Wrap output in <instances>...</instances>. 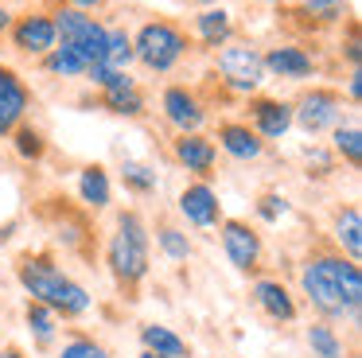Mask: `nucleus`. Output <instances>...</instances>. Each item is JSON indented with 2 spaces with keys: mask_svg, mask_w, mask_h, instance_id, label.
<instances>
[{
  "mask_svg": "<svg viewBox=\"0 0 362 358\" xmlns=\"http://www.w3.org/2000/svg\"><path fill=\"white\" fill-rule=\"evenodd\" d=\"M300 288L323 319H358L362 269L343 253H312L300 269Z\"/></svg>",
  "mask_w": 362,
  "mask_h": 358,
  "instance_id": "f257e3e1",
  "label": "nucleus"
},
{
  "mask_svg": "<svg viewBox=\"0 0 362 358\" xmlns=\"http://www.w3.org/2000/svg\"><path fill=\"white\" fill-rule=\"evenodd\" d=\"M16 277H20V284L28 288V296H32L35 304H43V308H51L55 316H63V319H78V316H86L90 311V292L78 284V280H71L63 269H59L51 257H43V253H28V257H20V265H16Z\"/></svg>",
  "mask_w": 362,
  "mask_h": 358,
  "instance_id": "f03ea898",
  "label": "nucleus"
},
{
  "mask_svg": "<svg viewBox=\"0 0 362 358\" xmlns=\"http://www.w3.org/2000/svg\"><path fill=\"white\" fill-rule=\"evenodd\" d=\"M148 249H152V233L144 226V218L136 210H121L117 230L105 246V261H110V272L121 288H136L148 277Z\"/></svg>",
  "mask_w": 362,
  "mask_h": 358,
  "instance_id": "7ed1b4c3",
  "label": "nucleus"
},
{
  "mask_svg": "<svg viewBox=\"0 0 362 358\" xmlns=\"http://www.w3.org/2000/svg\"><path fill=\"white\" fill-rule=\"evenodd\" d=\"M133 54L141 67H148L152 74H168L180 67V59L187 54V35L180 23L172 20H148L133 35Z\"/></svg>",
  "mask_w": 362,
  "mask_h": 358,
  "instance_id": "20e7f679",
  "label": "nucleus"
},
{
  "mask_svg": "<svg viewBox=\"0 0 362 358\" xmlns=\"http://www.w3.org/2000/svg\"><path fill=\"white\" fill-rule=\"evenodd\" d=\"M51 20H55L59 43L78 47V51L86 54L90 62H102V54H105V35H110V28H105L98 16L78 12V8H66V4H63L59 12H51Z\"/></svg>",
  "mask_w": 362,
  "mask_h": 358,
  "instance_id": "39448f33",
  "label": "nucleus"
},
{
  "mask_svg": "<svg viewBox=\"0 0 362 358\" xmlns=\"http://www.w3.org/2000/svg\"><path fill=\"white\" fill-rule=\"evenodd\" d=\"M292 125H300L308 137L331 132L335 125H343V93L331 90V86H312L292 105Z\"/></svg>",
  "mask_w": 362,
  "mask_h": 358,
  "instance_id": "423d86ee",
  "label": "nucleus"
},
{
  "mask_svg": "<svg viewBox=\"0 0 362 358\" xmlns=\"http://www.w3.org/2000/svg\"><path fill=\"white\" fill-rule=\"evenodd\" d=\"M218 70L222 82L238 93H253L265 82V62H261V51L253 43H226L218 51Z\"/></svg>",
  "mask_w": 362,
  "mask_h": 358,
  "instance_id": "0eeeda50",
  "label": "nucleus"
},
{
  "mask_svg": "<svg viewBox=\"0 0 362 358\" xmlns=\"http://www.w3.org/2000/svg\"><path fill=\"white\" fill-rule=\"evenodd\" d=\"M8 35H12V47H16L20 54H32V59H43L47 51L59 47L55 20H51L47 12H28V16H20V20H12Z\"/></svg>",
  "mask_w": 362,
  "mask_h": 358,
  "instance_id": "6e6552de",
  "label": "nucleus"
},
{
  "mask_svg": "<svg viewBox=\"0 0 362 358\" xmlns=\"http://www.w3.org/2000/svg\"><path fill=\"white\" fill-rule=\"evenodd\" d=\"M222 249H226L230 265L238 272H253L261 265V233L242 218H226L222 222Z\"/></svg>",
  "mask_w": 362,
  "mask_h": 358,
  "instance_id": "1a4fd4ad",
  "label": "nucleus"
},
{
  "mask_svg": "<svg viewBox=\"0 0 362 358\" xmlns=\"http://www.w3.org/2000/svg\"><path fill=\"white\" fill-rule=\"evenodd\" d=\"M160 109H164V121L172 125L175 132H199L206 121V109L187 86H168L164 98H160Z\"/></svg>",
  "mask_w": 362,
  "mask_h": 358,
  "instance_id": "9d476101",
  "label": "nucleus"
},
{
  "mask_svg": "<svg viewBox=\"0 0 362 358\" xmlns=\"http://www.w3.org/2000/svg\"><path fill=\"white\" fill-rule=\"evenodd\" d=\"M28 105H32V90L12 67H0V137H8L20 121H24Z\"/></svg>",
  "mask_w": 362,
  "mask_h": 358,
  "instance_id": "9b49d317",
  "label": "nucleus"
},
{
  "mask_svg": "<svg viewBox=\"0 0 362 358\" xmlns=\"http://www.w3.org/2000/svg\"><path fill=\"white\" fill-rule=\"evenodd\" d=\"M261 62H265V74L288 78V82H304V78L315 74L312 51H304V47H296V43H276V47H269V51L261 54Z\"/></svg>",
  "mask_w": 362,
  "mask_h": 358,
  "instance_id": "f8f14e48",
  "label": "nucleus"
},
{
  "mask_svg": "<svg viewBox=\"0 0 362 358\" xmlns=\"http://www.w3.org/2000/svg\"><path fill=\"white\" fill-rule=\"evenodd\" d=\"M180 214L187 218L191 226L199 230H211V226L222 222V202H218V191L211 183H187L180 191Z\"/></svg>",
  "mask_w": 362,
  "mask_h": 358,
  "instance_id": "ddd939ff",
  "label": "nucleus"
},
{
  "mask_svg": "<svg viewBox=\"0 0 362 358\" xmlns=\"http://www.w3.org/2000/svg\"><path fill=\"white\" fill-rule=\"evenodd\" d=\"M250 121L261 140H281L292 129V105L281 98H250Z\"/></svg>",
  "mask_w": 362,
  "mask_h": 358,
  "instance_id": "4468645a",
  "label": "nucleus"
},
{
  "mask_svg": "<svg viewBox=\"0 0 362 358\" xmlns=\"http://www.w3.org/2000/svg\"><path fill=\"white\" fill-rule=\"evenodd\" d=\"M172 156L191 171V175L206 179V175L214 171L218 148H214V140H211V137H203V132H180V140L172 144Z\"/></svg>",
  "mask_w": 362,
  "mask_h": 358,
  "instance_id": "2eb2a0df",
  "label": "nucleus"
},
{
  "mask_svg": "<svg viewBox=\"0 0 362 358\" xmlns=\"http://www.w3.org/2000/svg\"><path fill=\"white\" fill-rule=\"evenodd\" d=\"M218 148L234 160H257L265 152V140L250 129V121H222L218 125Z\"/></svg>",
  "mask_w": 362,
  "mask_h": 358,
  "instance_id": "dca6fc26",
  "label": "nucleus"
},
{
  "mask_svg": "<svg viewBox=\"0 0 362 358\" xmlns=\"http://www.w3.org/2000/svg\"><path fill=\"white\" fill-rule=\"evenodd\" d=\"M253 304H257L273 323H292V319H296V300H292V292L281 280H269V277L257 280V284H253Z\"/></svg>",
  "mask_w": 362,
  "mask_h": 358,
  "instance_id": "f3484780",
  "label": "nucleus"
},
{
  "mask_svg": "<svg viewBox=\"0 0 362 358\" xmlns=\"http://www.w3.org/2000/svg\"><path fill=\"white\" fill-rule=\"evenodd\" d=\"M78 199L90 210H105L113 202V187H110V171L102 163H86L78 171Z\"/></svg>",
  "mask_w": 362,
  "mask_h": 358,
  "instance_id": "a211bd4d",
  "label": "nucleus"
},
{
  "mask_svg": "<svg viewBox=\"0 0 362 358\" xmlns=\"http://www.w3.org/2000/svg\"><path fill=\"white\" fill-rule=\"evenodd\" d=\"M195 31L199 39H203V47H226L230 39H234V16L226 12V8H203V12L195 16Z\"/></svg>",
  "mask_w": 362,
  "mask_h": 358,
  "instance_id": "6ab92c4d",
  "label": "nucleus"
},
{
  "mask_svg": "<svg viewBox=\"0 0 362 358\" xmlns=\"http://www.w3.org/2000/svg\"><path fill=\"white\" fill-rule=\"evenodd\" d=\"M141 347L152 350V354H164V358H191L187 339H180V335L164 323H144L141 327Z\"/></svg>",
  "mask_w": 362,
  "mask_h": 358,
  "instance_id": "aec40b11",
  "label": "nucleus"
},
{
  "mask_svg": "<svg viewBox=\"0 0 362 358\" xmlns=\"http://www.w3.org/2000/svg\"><path fill=\"white\" fill-rule=\"evenodd\" d=\"M43 70H47V74H55V78H86L90 59L78 51V47L59 43L55 51H47V54H43Z\"/></svg>",
  "mask_w": 362,
  "mask_h": 358,
  "instance_id": "412c9836",
  "label": "nucleus"
},
{
  "mask_svg": "<svg viewBox=\"0 0 362 358\" xmlns=\"http://www.w3.org/2000/svg\"><path fill=\"white\" fill-rule=\"evenodd\" d=\"M102 105L117 117H141L144 113V93L136 82H125V86H113V90H102Z\"/></svg>",
  "mask_w": 362,
  "mask_h": 358,
  "instance_id": "4be33fe9",
  "label": "nucleus"
},
{
  "mask_svg": "<svg viewBox=\"0 0 362 358\" xmlns=\"http://www.w3.org/2000/svg\"><path fill=\"white\" fill-rule=\"evenodd\" d=\"M335 241L346 249L351 261H358V253H362V214H358V207H343L335 214Z\"/></svg>",
  "mask_w": 362,
  "mask_h": 358,
  "instance_id": "5701e85b",
  "label": "nucleus"
},
{
  "mask_svg": "<svg viewBox=\"0 0 362 358\" xmlns=\"http://www.w3.org/2000/svg\"><path fill=\"white\" fill-rule=\"evenodd\" d=\"M24 323H28V331H32V339H35V347H51L55 342V335H59V316L51 308H43V304H28V311H24Z\"/></svg>",
  "mask_w": 362,
  "mask_h": 358,
  "instance_id": "b1692460",
  "label": "nucleus"
},
{
  "mask_svg": "<svg viewBox=\"0 0 362 358\" xmlns=\"http://www.w3.org/2000/svg\"><path fill=\"white\" fill-rule=\"evenodd\" d=\"M102 62H105L110 70H129V67L136 62V54H133V35H129L125 28H110Z\"/></svg>",
  "mask_w": 362,
  "mask_h": 358,
  "instance_id": "393cba45",
  "label": "nucleus"
},
{
  "mask_svg": "<svg viewBox=\"0 0 362 358\" xmlns=\"http://www.w3.org/2000/svg\"><path fill=\"white\" fill-rule=\"evenodd\" d=\"M331 152L343 156L351 168H362V129L358 125H335L331 129Z\"/></svg>",
  "mask_w": 362,
  "mask_h": 358,
  "instance_id": "a878e982",
  "label": "nucleus"
},
{
  "mask_svg": "<svg viewBox=\"0 0 362 358\" xmlns=\"http://www.w3.org/2000/svg\"><path fill=\"white\" fill-rule=\"evenodd\" d=\"M308 347H312L315 358H343V339H339V331L327 319H315L308 327Z\"/></svg>",
  "mask_w": 362,
  "mask_h": 358,
  "instance_id": "bb28decb",
  "label": "nucleus"
},
{
  "mask_svg": "<svg viewBox=\"0 0 362 358\" xmlns=\"http://www.w3.org/2000/svg\"><path fill=\"white\" fill-rule=\"evenodd\" d=\"M121 183L133 195H156L160 175H156V168H148V163H141V160H125L121 163Z\"/></svg>",
  "mask_w": 362,
  "mask_h": 358,
  "instance_id": "cd10ccee",
  "label": "nucleus"
},
{
  "mask_svg": "<svg viewBox=\"0 0 362 358\" xmlns=\"http://www.w3.org/2000/svg\"><path fill=\"white\" fill-rule=\"evenodd\" d=\"M8 137H12V148H16L20 160H43V152H47V140H43V132L32 129V125H24V121H20L16 129L8 132Z\"/></svg>",
  "mask_w": 362,
  "mask_h": 358,
  "instance_id": "c85d7f7f",
  "label": "nucleus"
},
{
  "mask_svg": "<svg viewBox=\"0 0 362 358\" xmlns=\"http://www.w3.org/2000/svg\"><path fill=\"white\" fill-rule=\"evenodd\" d=\"M156 246L164 249V257H168V261H187V257L195 253L191 238L180 230V226H160V230H156Z\"/></svg>",
  "mask_w": 362,
  "mask_h": 358,
  "instance_id": "c756f323",
  "label": "nucleus"
},
{
  "mask_svg": "<svg viewBox=\"0 0 362 358\" xmlns=\"http://www.w3.org/2000/svg\"><path fill=\"white\" fill-rule=\"evenodd\" d=\"M300 16H312L315 23H339L346 16V0H304Z\"/></svg>",
  "mask_w": 362,
  "mask_h": 358,
  "instance_id": "7c9ffc66",
  "label": "nucleus"
},
{
  "mask_svg": "<svg viewBox=\"0 0 362 358\" xmlns=\"http://www.w3.org/2000/svg\"><path fill=\"white\" fill-rule=\"evenodd\" d=\"M59 358H110V350H105L102 342H94L90 335H74V339L63 342Z\"/></svg>",
  "mask_w": 362,
  "mask_h": 358,
  "instance_id": "2f4dec72",
  "label": "nucleus"
},
{
  "mask_svg": "<svg viewBox=\"0 0 362 358\" xmlns=\"http://www.w3.org/2000/svg\"><path fill=\"white\" fill-rule=\"evenodd\" d=\"M304 160H308V175H315V179L335 171V152H327V148H320V144L304 148Z\"/></svg>",
  "mask_w": 362,
  "mask_h": 358,
  "instance_id": "473e14b6",
  "label": "nucleus"
},
{
  "mask_svg": "<svg viewBox=\"0 0 362 358\" xmlns=\"http://www.w3.org/2000/svg\"><path fill=\"white\" fill-rule=\"evenodd\" d=\"M284 214H288V199H284V195L269 191V195H261V199H257V218H261V222H281Z\"/></svg>",
  "mask_w": 362,
  "mask_h": 358,
  "instance_id": "72a5a7b5",
  "label": "nucleus"
},
{
  "mask_svg": "<svg viewBox=\"0 0 362 358\" xmlns=\"http://www.w3.org/2000/svg\"><path fill=\"white\" fill-rule=\"evenodd\" d=\"M346 93H351V105L362 101V74L358 70H351V78H346Z\"/></svg>",
  "mask_w": 362,
  "mask_h": 358,
  "instance_id": "f704fd0d",
  "label": "nucleus"
},
{
  "mask_svg": "<svg viewBox=\"0 0 362 358\" xmlns=\"http://www.w3.org/2000/svg\"><path fill=\"white\" fill-rule=\"evenodd\" d=\"M105 4H110V0H66V8H78V12H90V16L102 12Z\"/></svg>",
  "mask_w": 362,
  "mask_h": 358,
  "instance_id": "c9c22d12",
  "label": "nucleus"
},
{
  "mask_svg": "<svg viewBox=\"0 0 362 358\" xmlns=\"http://www.w3.org/2000/svg\"><path fill=\"white\" fill-rule=\"evenodd\" d=\"M8 28H12V12L0 4V31H8Z\"/></svg>",
  "mask_w": 362,
  "mask_h": 358,
  "instance_id": "e433bc0d",
  "label": "nucleus"
},
{
  "mask_svg": "<svg viewBox=\"0 0 362 358\" xmlns=\"http://www.w3.org/2000/svg\"><path fill=\"white\" fill-rule=\"evenodd\" d=\"M0 358H28V354L20 347H4V350H0Z\"/></svg>",
  "mask_w": 362,
  "mask_h": 358,
  "instance_id": "4c0bfd02",
  "label": "nucleus"
},
{
  "mask_svg": "<svg viewBox=\"0 0 362 358\" xmlns=\"http://www.w3.org/2000/svg\"><path fill=\"white\" fill-rule=\"evenodd\" d=\"M191 4H203V8H214L218 0H191Z\"/></svg>",
  "mask_w": 362,
  "mask_h": 358,
  "instance_id": "58836bf2",
  "label": "nucleus"
},
{
  "mask_svg": "<svg viewBox=\"0 0 362 358\" xmlns=\"http://www.w3.org/2000/svg\"><path fill=\"white\" fill-rule=\"evenodd\" d=\"M136 358H164V354H152V350H141Z\"/></svg>",
  "mask_w": 362,
  "mask_h": 358,
  "instance_id": "ea45409f",
  "label": "nucleus"
},
{
  "mask_svg": "<svg viewBox=\"0 0 362 358\" xmlns=\"http://www.w3.org/2000/svg\"><path fill=\"white\" fill-rule=\"evenodd\" d=\"M261 4H284V0H261Z\"/></svg>",
  "mask_w": 362,
  "mask_h": 358,
  "instance_id": "a19ab883",
  "label": "nucleus"
}]
</instances>
